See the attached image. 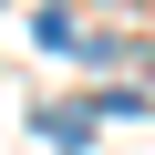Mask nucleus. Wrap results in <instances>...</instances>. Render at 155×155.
<instances>
[]
</instances>
